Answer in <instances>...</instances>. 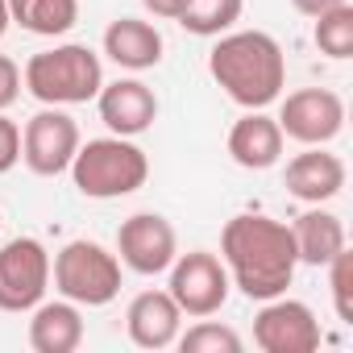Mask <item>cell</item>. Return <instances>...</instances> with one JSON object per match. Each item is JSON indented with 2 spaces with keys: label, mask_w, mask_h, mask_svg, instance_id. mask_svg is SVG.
Here are the masks:
<instances>
[{
  "label": "cell",
  "mask_w": 353,
  "mask_h": 353,
  "mask_svg": "<svg viewBox=\"0 0 353 353\" xmlns=\"http://www.w3.org/2000/svg\"><path fill=\"white\" fill-rule=\"evenodd\" d=\"M17 96H21V67L9 54H0V112L13 108Z\"/></svg>",
  "instance_id": "obj_25"
},
{
  "label": "cell",
  "mask_w": 353,
  "mask_h": 353,
  "mask_svg": "<svg viewBox=\"0 0 353 353\" xmlns=\"http://www.w3.org/2000/svg\"><path fill=\"white\" fill-rule=\"evenodd\" d=\"M9 21L38 38H63L79 21V0H5Z\"/></svg>",
  "instance_id": "obj_19"
},
{
  "label": "cell",
  "mask_w": 353,
  "mask_h": 353,
  "mask_svg": "<svg viewBox=\"0 0 353 353\" xmlns=\"http://www.w3.org/2000/svg\"><path fill=\"white\" fill-rule=\"evenodd\" d=\"M67 170H71L79 196H88V200H121V196H133L137 188H145L150 158H145L141 145L112 133V137L79 141Z\"/></svg>",
  "instance_id": "obj_3"
},
{
  "label": "cell",
  "mask_w": 353,
  "mask_h": 353,
  "mask_svg": "<svg viewBox=\"0 0 353 353\" xmlns=\"http://www.w3.org/2000/svg\"><path fill=\"white\" fill-rule=\"evenodd\" d=\"M21 83L34 100L42 104H88L100 96L104 88V67H100V54L79 46V42H67V46H54V50H38L26 71H21Z\"/></svg>",
  "instance_id": "obj_4"
},
{
  "label": "cell",
  "mask_w": 353,
  "mask_h": 353,
  "mask_svg": "<svg viewBox=\"0 0 353 353\" xmlns=\"http://www.w3.org/2000/svg\"><path fill=\"white\" fill-rule=\"evenodd\" d=\"M241 9H245V0H183L174 21L196 38H221L241 21Z\"/></svg>",
  "instance_id": "obj_20"
},
{
  "label": "cell",
  "mask_w": 353,
  "mask_h": 353,
  "mask_svg": "<svg viewBox=\"0 0 353 353\" xmlns=\"http://www.w3.org/2000/svg\"><path fill=\"white\" fill-rule=\"evenodd\" d=\"M221 262L229 270V283L241 287L245 299L266 303L274 295H287L299 266L291 225L258 212L233 216L221 233Z\"/></svg>",
  "instance_id": "obj_1"
},
{
  "label": "cell",
  "mask_w": 353,
  "mask_h": 353,
  "mask_svg": "<svg viewBox=\"0 0 353 353\" xmlns=\"http://www.w3.org/2000/svg\"><path fill=\"white\" fill-rule=\"evenodd\" d=\"M17 162H21V129H17V121L0 112V174H9Z\"/></svg>",
  "instance_id": "obj_24"
},
{
  "label": "cell",
  "mask_w": 353,
  "mask_h": 353,
  "mask_svg": "<svg viewBox=\"0 0 353 353\" xmlns=\"http://www.w3.org/2000/svg\"><path fill=\"white\" fill-rule=\"evenodd\" d=\"M287 192L303 204H328L332 196H341L345 188V162L336 154H328L324 145H307L303 154H295L287 162Z\"/></svg>",
  "instance_id": "obj_14"
},
{
  "label": "cell",
  "mask_w": 353,
  "mask_h": 353,
  "mask_svg": "<svg viewBox=\"0 0 353 353\" xmlns=\"http://www.w3.org/2000/svg\"><path fill=\"white\" fill-rule=\"evenodd\" d=\"M283 129L274 117H266L262 108H245V117L229 129V154L237 166L245 170H270L283 158Z\"/></svg>",
  "instance_id": "obj_15"
},
{
  "label": "cell",
  "mask_w": 353,
  "mask_h": 353,
  "mask_svg": "<svg viewBox=\"0 0 353 353\" xmlns=\"http://www.w3.org/2000/svg\"><path fill=\"white\" fill-rule=\"evenodd\" d=\"M336 5H349V0H291V9L295 13H303V17H320V13H328V9H336Z\"/></svg>",
  "instance_id": "obj_26"
},
{
  "label": "cell",
  "mask_w": 353,
  "mask_h": 353,
  "mask_svg": "<svg viewBox=\"0 0 353 353\" xmlns=\"http://www.w3.org/2000/svg\"><path fill=\"white\" fill-rule=\"evenodd\" d=\"M50 287V254L38 237L0 245V312H34Z\"/></svg>",
  "instance_id": "obj_7"
},
{
  "label": "cell",
  "mask_w": 353,
  "mask_h": 353,
  "mask_svg": "<svg viewBox=\"0 0 353 353\" xmlns=\"http://www.w3.org/2000/svg\"><path fill=\"white\" fill-rule=\"evenodd\" d=\"M117 254H121V266H129L133 274H162L179 254V237H174V225L166 216L133 212L117 229Z\"/></svg>",
  "instance_id": "obj_11"
},
{
  "label": "cell",
  "mask_w": 353,
  "mask_h": 353,
  "mask_svg": "<svg viewBox=\"0 0 353 353\" xmlns=\"http://www.w3.org/2000/svg\"><path fill=\"white\" fill-rule=\"evenodd\" d=\"M291 237H295V254L299 262L307 266H328L341 250H345V225L336 212L312 204L295 225H291Z\"/></svg>",
  "instance_id": "obj_18"
},
{
  "label": "cell",
  "mask_w": 353,
  "mask_h": 353,
  "mask_svg": "<svg viewBox=\"0 0 353 353\" xmlns=\"http://www.w3.org/2000/svg\"><path fill=\"white\" fill-rule=\"evenodd\" d=\"M100 121L117 133V137H137L145 133L154 121H158V96L150 83L141 79H117V83H104L100 96Z\"/></svg>",
  "instance_id": "obj_12"
},
{
  "label": "cell",
  "mask_w": 353,
  "mask_h": 353,
  "mask_svg": "<svg viewBox=\"0 0 353 353\" xmlns=\"http://www.w3.org/2000/svg\"><path fill=\"white\" fill-rule=\"evenodd\" d=\"M104 54L125 71H150L162 63V34L141 17H117L104 30Z\"/></svg>",
  "instance_id": "obj_16"
},
{
  "label": "cell",
  "mask_w": 353,
  "mask_h": 353,
  "mask_svg": "<svg viewBox=\"0 0 353 353\" xmlns=\"http://www.w3.org/2000/svg\"><path fill=\"white\" fill-rule=\"evenodd\" d=\"M274 121H279L283 137H291L299 145H328L345 129V100L328 88H299L283 100Z\"/></svg>",
  "instance_id": "obj_10"
},
{
  "label": "cell",
  "mask_w": 353,
  "mask_h": 353,
  "mask_svg": "<svg viewBox=\"0 0 353 353\" xmlns=\"http://www.w3.org/2000/svg\"><path fill=\"white\" fill-rule=\"evenodd\" d=\"M50 279L63 299H71L79 307H104L121 295V258L112 250H104L100 241L79 237L54 254Z\"/></svg>",
  "instance_id": "obj_5"
},
{
  "label": "cell",
  "mask_w": 353,
  "mask_h": 353,
  "mask_svg": "<svg viewBox=\"0 0 353 353\" xmlns=\"http://www.w3.org/2000/svg\"><path fill=\"white\" fill-rule=\"evenodd\" d=\"M125 332L137 349H166L183 332V312L170 291H141L125 307Z\"/></svg>",
  "instance_id": "obj_13"
},
{
  "label": "cell",
  "mask_w": 353,
  "mask_h": 353,
  "mask_svg": "<svg viewBox=\"0 0 353 353\" xmlns=\"http://www.w3.org/2000/svg\"><path fill=\"white\" fill-rule=\"evenodd\" d=\"M208 75L225 88V96L241 108H266L287 88V59L283 46L262 30L221 34L208 54Z\"/></svg>",
  "instance_id": "obj_2"
},
{
  "label": "cell",
  "mask_w": 353,
  "mask_h": 353,
  "mask_svg": "<svg viewBox=\"0 0 353 353\" xmlns=\"http://www.w3.org/2000/svg\"><path fill=\"white\" fill-rule=\"evenodd\" d=\"M174 345H179L183 353H241L245 349V341L237 336V328L216 324V320H204V316H200L196 328H188V332L174 336Z\"/></svg>",
  "instance_id": "obj_22"
},
{
  "label": "cell",
  "mask_w": 353,
  "mask_h": 353,
  "mask_svg": "<svg viewBox=\"0 0 353 353\" xmlns=\"http://www.w3.org/2000/svg\"><path fill=\"white\" fill-rule=\"evenodd\" d=\"M320 341V320L303 299L274 295L254 316V345L262 353H316Z\"/></svg>",
  "instance_id": "obj_9"
},
{
  "label": "cell",
  "mask_w": 353,
  "mask_h": 353,
  "mask_svg": "<svg viewBox=\"0 0 353 353\" xmlns=\"http://www.w3.org/2000/svg\"><path fill=\"white\" fill-rule=\"evenodd\" d=\"M328 279H332V307H336V320L353 324V254H349V245L328 262Z\"/></svg>",
  "instance_id": "obj_23"
},
{
  "label": "cell",
  "mask_w": 353,
  "mask_h": 353,
  "mask_svg": "<svg viewBox=\"0 0 353 353\" xmlns=\"http://www.w3.org/2000/svg\"><path fill=\"white\" fill-rule=\"evenodd\" d=\"M79 345H83L79 303L54 299V303L34 307V320H30V349L34 353H75Z\"/></svg>",
  "instance_id": "obj_17"
},
{
  "label": "cell",
  "mask_w": 353,
  "mask_h": 353,
  "mask_svg": "<svg viewBox=\"0 0 353 353\" xmlns=\"http://www.w3.org/2000/svg\"><path fill=\"white\" fill-rule=\"evenodd\" d=\"M13 21H9V5H5V0H0V38H5V30H9Z\"/></svg>",
  "instance_id": "obj_28"
},
{
  "label": "cell",
  "mask_w": 353,
  "mask_h": 353,
  "mask_svg": "<svg viewBox=\"0 0 353 353\" xmlns=\"http://www.w3.org/2000/svg\"><path fill=\"white\" fill-rule=\"evenodd\" d=\"M229 270L216 254L192 250V254H174L170 262V299L179 303L183 316H216L229 299Z\"/></svg>",
  "instance_id": "obj_6"
},
{
  "label": "cell",
  "mask_w": 353,
  "mask_h": 353,
  "mask_svg": "<svg viewBox=\"0 0 353 353\" xmlns=\"http://www.w3.org/2000/svg\"><path fill=\"white\" fill-rule=\"evenodd\" d=\"M141 5H145V13L174 21V17H179V9H183V0H141Z\"/></svg>",
  "instance_id": "obj_27"
},
{
  "label": "cell",
  "mask_w": 353,
  "mask_h": 353,
  "mask_svg": "<svg viewBox=\"0 0 353 353\" xmlns=\"http://www.w3.org/2000/svg\"><path fill=\"white\" fill-rule=\"evenodd\" d=\"M79 125L75 117H67L63 108L46 104L42 112H34L21 129V162L42 174V179H54V174H63L79 150Z\"/></svg>",
  "instance_id": "obj_8"
},
{
  "label": "cell",
  "mask_w": 353,
  "mask_h": 353,
  "mask_svg": "<svg viewBox=\"0 0 353 353\" xmlns=\"http://www.w3.org/2000/svg\"><path fill=\"white\" fill-rule=\"evenodd\" d=\"M320 54L328 59H349L353 54V5H336L328 13L316 17V30H312Z\"/></svg>",
  "instance_id": "obj_21"
}]
</instances>
